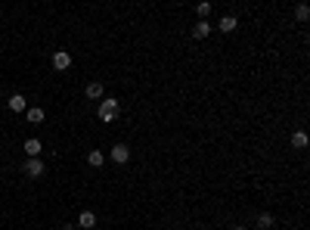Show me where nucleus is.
<instances>
[{"mask_svg":"<svg viewBox=\"0 0 310 230\" xmlns=\"http://www.w3.org/2000/svg\"><path fill=\"white\" fill-rule=\"evenodd\" d=\"M118 112H121L118 100H99V109H96L99 121H115V118H118Z\"/></svg>","mask_w":310,"mask_h":230,"instance_id":"f257e3e1","label":"nucleus"},{"mask_svg":"<svg viewBox=\"0 0 310 230\" xmlns=\"http://www.w3.org/2000/svg\"><path fill=\"white\" fill-rule=\"evenodd\" d=\"M22 174H25V177H31V180L44 177V162H41V159H28V162L22 165Z\"/></svg>","mask_w":310,"mask_h":230,"instance_id":"f03ea898","label":"nucleus"},{"mask_svg":"<svg viewBox=\"0 0 310 230\" xmlns=\"http://www.w3.org/2000/svg\"><path fill=\"white\" fill-rule=\"evenodd\" d=\"M109 159H112V162H118V165H124V162L131 159V146H128V143H115L112 153H109Z\"/></svg>","mask_w":310,"mask_h":230,"instance_id":"7ed1b4c3","label":"nucleus"},{"mask_svg":"<svg viewBox=\"0 0 310 230\" xmlns=\"http://www.w3.org/2000/svg\"><path fill=\"white\" fill-rule=\"evenodd\" d=\"M68 65H72V53H68V50H56L53 53V68H56V72H65Z\"/></svg>","mask_w":310,"mask_h":230,"instance_id":"20e7f679","label":"nucleus"},{"mask_svg":"<svg viewBox=\"0 0 310 230\" xmlns=\"http://www.w3.org/2000/svg\"><path fill=\"white\" fill-rule=\"evenodd\" d=\"M41 153H44V143L38 140V137L25 140V156H28V159H41Z\"/></svg>","mask_w":310,"mask_h":230,"instance_id":"39448f33","label":"nucleus"},{"mask_svg":"<svg viewBox=\"0 0 310 230\" xmlns=\"http://www.w3.org/2000/svg\"><path fill=\"white\" fill-rule=\"evenodd\" d=\"M208 34H211V22L199 19L196 25H192V38H196V41H205V38H208Z\"/></svg>","mask_w":310,"mask_h":230,"instance_id":"423d86ee","label":"nucleus"},{"mask_svg":"<svg viewBox=\"0 0 310 230\" xmlns=\"http://www.w3.org/2000/svg\"><path fill=\"white\" fill-rule=\"evenodd\" d=\"M6 106L13 109V112H25V109H28V100L22 97V94H13V97L6 100Z\"/></svg>","mask_w":310,"mask_h":230,"instance_id":"0eeeda50","label":"nucleus"},{"mask_svg":"<svg viewBox=\"0 0 310 230\" xmlns=\"http://www.w3.org/2000/svg\"><path fill=\"white\" fill-rule=\"evenodd\" d=\"M84 94H87V100H102V94H106V90H102V84H99V81H90Z\"/></svg>","mask_w":310,"mask_h":230,"instance_id":"6e6552de","label":"nucleus"},{"mask_svg":"<svg viewBox=\"0 0 310 230\" xmlns=\"http://www.w3.org/2000/svg\"><path fill=\"white\" fill-rule=\"evenodd\" d=\"M25 115H28V124H41L44 121V109L41 106H28Z\"/></svg>","mask_w":310,"mask_h":230,"instance_id":"1a4fd4ad","label":"nucleus"},{"mask_svg":"<svg viewBox=\"0 0 310 230\" xmlns=\"http://www.w3.org/2000/svg\"><path fill=\"white\" fill-rule=\"evenodd\" d=\"M102 162H106V156H102L99 149H90V153H87V165H90V168H99Z\"/></svg>","mask_w":310,"mask_h":230,"instance_id":"9d476101","label":"nucleus"},{"mask_svg":"<svg viewBox=\"0 0 310 230\" xmlns=\"http://www.w3.org/2000/svg\"><path fill=\"white\" fill-rule=\"evenodd\" d=\"M236 25H239V22H236V16H223L221 22H217V28H221V31H236Z\"/></svg>","mask_w":310,"mask_h":230,"instance_id":"9b49d317","label":"nucleus"},{"mask_svg":"<svg viewBox=\"0 0 310 230\" xmlns=\"http://www.w3.org/2000/svg\"><path fill=\"white\" fill-rule=\"evenodd\" d=\"M78 224H81V227H96V215L93 212H81V218H78Z\"/></svg>","mask_w":310,"mask_h":230,"instance_id":"f8f14e48","label":"nucleus"},{"mask_svg":"<svg viewBox=\"0 0 310 230\" xmlns=\"http://www.w3.org/2000/svg\"><path fill=\"white\" fill-rule=\"evenodd\" d=\"M295 19H298V22H307V19H310V6H307V3H298V6H295Z\"/></svg>","mask_w":310,"mask_h":230,"instance_id":"ddd939ff","label":"nucleus"},{"mask_svg":"<svg viewBox=\"0 0 310 230\" xmlns=\"http://www.w3.org/2000/svg\"><path fill=\"white\" fill-rule=\"evenodd\" d=\"M292 146L304 149V146H307V134H304V131H295V134H292Z\"/></svg>","mask_w":310,"mask_h":230,"instance_id":"4468645a","label":"nucleus"},{"mask_svg":"<svg viewBox=\"0 0 310 230\" xmlns=\"http://www.w3.org/2000/svg\"><path fill=\"white\" fill-rule=\"evenodd\" d=\"M258 227H261V230H270V227H273V215H270V212L258 215Z\"/></svg>","mask_w":310,"mask_h":230,"instance_id":"2eb2a0df","label":"nucleus"},{"mask_svg":"<svg viewBox=\"0 0 310 230\" xmlns=\"http://www.w3.org/2000/svg\"><path fill=\"white\" fill-rule=\"evenodd\" d=\"M196 9H199V16H202V19H205V16H208V13H211V3H199V6H196Z\"/></svg>","mask_w":310,"mask_h":230,"instance_id":"dca6fc26","label":"nucleus"},{"mask_svg":"<svg viewBox=\"0 0 310 230\" xmlns=\"http://www.w3.org/2000/svg\"><path fill=\"white\" fill-rule=\"evenodd\" d=\"M233 230H245V227H233Z\"/></svg>","mask_w":310,"mask_h":230,"instance_id":"f3484780","label":"nucleus"}]
</instances>
